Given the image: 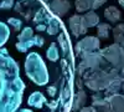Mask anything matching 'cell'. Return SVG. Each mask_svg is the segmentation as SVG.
Masks as SVG:
<instances>
[{
	"instance_id": "obj_1",
	"label": "cell",
	"mask_w": 124,
	"mask_h": 112,
	"mask_svg": "<svg viewBox=\"0 0 124 112\" xmlns=\"http://www.w3.org/2000/svg\"><path fill=\"white\" fill-rule=\"evenodd\" d=\"M75 54L42 0H0V112H71Z\"/></svg>"
},
{
	"instance_id": "obj_2",
	"label": "cell",
	"mask_w": 124,
	"mask_h": 112,
	"mask_svg": "<svg viewBox=\"0 0 124 112\" xmlns=\"http://www.w3.org/2000/svg\"><path fill=\"white\" fill-rule=\"evenodd\" d=\"M82 76H83L86 86L89 90L98 92V91L106 90L110 81L119 76V70H117L114 67L110 69V71L102 70L101 67L96 69V70L87 69Z\"/></svg>"
},
{
	"instance_id": "obj_3",
	"label": "cell",
	"mask_w": 124,
	"mask_h": 112,
	"mask_svg": "<svg viewBox=\"0 0 124 112\" xmlns=\"http://www.w3.org/2000/svg\"><path fill=\"white\" fill-rule=\"evenodd\" d=\"M98 52L102 55V57L112 64V66L120 70L124 66V49L119 44H113L110 46H107L103 50H98Z\"/></svg>"
},
{
	"instance_id": "obj_4",
	"label": "cell",
	"mask_w": 124,
	"mask_h": 112,
	"mask_svg": "<svg viewBox=\"0 0 124 112\" xmlns=\"http://www.w3.org/2000/svg\"><path fill=\"white\" fill-rule=\"evenodd\" d=\"M99 45H101V41L96 36H87L85 39H82L75 46V50H73L75 57L82 59L85 55H87L89 52L98 51Z\"/></svg>"
},
{
	"instance_id": "obj_5",
	"label": "cell",
	"mask_w": 124,
	"mask_h": 112,
	"mask_svg": "<svg viewBox=\"0 0 124 112\" xmlns=\"http://www.w3.org/2000/svg\"><path fill=\"white\" fill-rule=\"evenodd\" d=\"M68 27H70V31L72 33L75 37H79L81 35H83L87 33V30L83 24H82V20H81V16L78 14L76 15H72L70 19H68Z\"/></svg>"
},
{
	"instance_id": "obj_6",
	"label": "cell",
	"mask_w": 124,
	"mask_h": 112,
	"mask_svg": "<svg viewBox=\"0 0 124 112\" xmlns=\"http://www.w3.org/2000/svg\"><path fill=\"white\" fill-rule=\"evenodd\" d=\"M50 9L55 15H57L58 17H62L65 16L68 10L71 9V3L68 0H52V3L50 5Z\"/></svg>"
},
{
	"instance_id": "obj_7",
	"label": "cell",
	"mask_w": 124,
	"mask_h": 112,
	"mask_svg": "<svg viewBox=\"0 0 124 112\" xmlns=\"http://www.w3.org/2000/svg\"><path fill=\"white\" fill-rule=\"evenodd\" d=\"M108 103H109V108L113 112H124V95H112L109 97H107Z\"/></svg>"
},
{
	"instance_id": "obj_8",
	"label": "cell",
	"mask_w": 124,
	"mask_h": 112,
	"mask_svg": "<svg viewBox=\"0 0 124 112\" xmlns=\"http://www.w3.org/2000/svg\"><path fill=\"white\" fill-rule=\"evenodd\" d=\"M87 101V95L83 90H78L73 95V102H72V110L71 112L79 111L82 107H85V103Z\"/></svg>"
},
{
	"instance_id": "obj_9",
	"label": "cell",
	"mask_w": 124,
	"mask_h": 112,
	"mask_svg": "<svg viewBox=\"0 0 124 112\" xmlns=\"http://www.w3.org/2000/svg\"><path fill=\"white\" fill-rule=\"evenodd\" d=\"M81 20H82V24L86 29H89V27H93V26H97L99 24V16L91 10V11L86 13L83 16H81Z\"/></svg>"
},
{
	"instance_id": "obj_10",
	"label": "cell",
	"mask_w": 124,
	"mask_h": 112,
	"mask_svg": "<svg viewBox=\"0 0 124 112\" xmlns=\"http://www.w3.org/2000/svg\"><path fill=\"white\" fill-rule=\"evenodd\" d=\"M120 90H122V78L118 76L116 78H113L109 82V85L107 86V88L104 91V95H106V97H109L112 95L118 94Z\"/></svg>"
},
{
	"instance_id": "obj_11",
	"label": "cell",
	"mask_w": 124,
	"mask_h": 112,
	"mask_svg": "<svg viewBox=\"0 0 124 112\" xmlns=\"http://www.w3.org/2000/svg\"><path fill=\"white\" fill-rule=\"evenodd\" d=\"M104 17L110 23H117L120 19V10L116 6H109L104 10Z\"/></svg>"
},
{
	"instance_id": "obj_12",
	"label": "cell",
	"mask_w": 124,
	"mask_h": 112,
	"mask_svg": "<svg viewBox=\"0 0 124 112\" xmlns=\"http://www.w3.org/2000/svg\"><path fill=\"white\" fill-rule=\"evenodd\" d=\"M109 33H110V25L109 24H98L97 25V37L102 39V40H106L109 37Z\"/></svg>"
},
{
	"instance_id": "obj_13",
	"label": "cell",
	"mask_w": 124,
	"mask_h": 112,
	"mask_svg": "<svg viewBox=\"0 0 124 112\" xmlns=\"http://www.w3.org/2000/svg\"><path fill=\"white\" fill-rule=\"evenodd\" d=\"M75 6L78 13H85L92 8V0H75Z\"/></svg>"
},
{
	"instance_id": "obj_14",
	"label": "cell",
	"mask_w": 124,
	"mask_h": 112,
	"mask_svg": "<svg viewBox=\"0 0 124 112\" xmlns=\"http://www.w3.org/2000/svg\"><path fill=\"white\" fill-rule=\"evenodd\" d=\"M113 35H114V40L117 44H120L124 40V24H119L113 29Z\"/></svg>"
},
{
	"instance_id": "obj_15",
	"label": "cell",
	"mask_w": 124,
	"mask_h": 112,
	"mask_svg": "<svg viewBox=\"0 0 124 112\" xmlns=\"http://www.w3.org/2000/svg\"><path fill=\"white\" fill-rule=\"evenodd\" d=\"M106 1H107V0H92V8H91V10H96V9H98L99 6H102Z\"/></svg>"
},
{
	"instance_id": "obj_16",
	"label": "cell",
	"mask_w": 124,
	"mask_h": 112,
	"mask_svg": "<svg viewBox=\"0 0 124 112\" xmlns=\"http://www.w3.org/2000/svg\"><path fill=\"white\" fill-rule=\"evenodd\" d=\"M78 112H97V110H96V107L91 106V107H82Z\"/></svg>"
},
{
	"instance_id": "obj_17",
	"label": "cell",
	"mask_w": 124,
	"mask_h": 112,
	"mask_svg": "<svg viewBox=\"0 0 124 112\" xmlns=\"http://www.w3.org/2000/svg\"><path fill=\"white\" fill-rule=\"evenodd\" d=\"M118 1H119V4H120V5L124 8V0H118Z\"/></svg>"
},
{
	"instance_id": "obj_18",
	"label": "cell",
	"mask_w": 124,
	"mask_h": 112,
	"mask_svg": "<svg viewBox=\"0 0 124 112\" xmlns=\"http://www.w3.org/2000/svg\"><path fill=\"white\" fill-rule=\"evenodd\" d=\"M122 90L124 91V80H122Z\"/></svg>"
},
{
	"instance_id": "obj_19",
	"label": "cell",
	"mask_w": 124,
	"mask_h": 112,
	"mask_svg": "<svg viewBox=\"0 0 124 112\" xmlns=\"http://www.w3.org/2000/svg\"><path fill=\"white\" fill-rule=\"evenodd\" d=\"M42 1H44V3H46V4H48V1H50V0H42Z\"/></svg>"
},
{
	"instance_id": "obj_20",
	"label": "cell",
	"mask_w": 124,
	"mask_h": 112,
	"mask_svg": "<svg viewBox=\"0 0 124 112\" xmlns=\"http://www.w3.org/2000/svg\"><path fill=\"white\" fill-rule=\"evenodd\" d=\"M106 112H113V111H112V110H108V111H106Z\"/></svg>"
}]
</instances>
